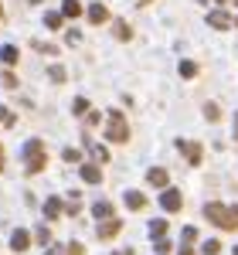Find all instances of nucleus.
Instances as JSON below:
<instances>
[{"label": "nucleus", "mask_w": 238, "mask_h": 255, "mask_svg": "<svg viewBox=\"0 0 238 255\" xmlns=\"http://www.w3.org/2000/svg\"><path fill=\"white\" fill-rule=\"evenodd\" d=\"M204 218H208L211 225H218V228H238V208H225L218 201H211V204L204 208Z\"/></svg>", "instance_id": "nucleus-1"}, {"label": "nucleus", "mask_w": 238, "mask_h": 255, "mask_svg": "<svg viewBox=\"0 0 238 255\" xmlns=\"http://www.w3.org/2000/svg\"><path fill=\"white\" fill-rule=\"evenodd\" d=\"M24 160H27V174H41L44 170V143L41 139H27L24 143Z\"/></svg>", "instance_id": "nucleus-2"}, {"label": "nucleus", "mask_w": 238, "mask_h": 255, "mask_svg": "<svg viewBox=\"0 0 238 255\" xmlns=\"http://www.w3.org/2000/svg\"><path fill=\"white\" fill-rule=\"evenodd\" d=\"M106 139H109V143H126V139H129V126H126V119H122V113H109Z\"/></svg>", "instance_id": "nucleus-3"}, {"label": "nucleus", "mask_w": 238, "mask_h": 255, "mask_svg": "<svg viewBox=\"0 0 238 255\" xmlns=\"http://www.w3.org/2000/svg\"><path fill=\"white\" fill-rule=\"evenodd\" d=\"M177 150L187 157V163L191 167H198L201 157H204V150H201V143H194V139H177Z\"/></svg>", "instance_id": "nucleus-4"}, {"label": "nucleus", "mask_w": 238, "mask_h": 255, "mask_svg": "<svg viewBox=\"0 0 238 255\" xmlns=\"http://www.w3.org/2000/svg\"><path fill=\"white\" fill-rule=\"evenodd\" d=\"M180 204H184V197H180L177 187H167V191L160 194V208H163V211H180Z\"/></svg>", "instance_id": "nucleus-5"}, {"label": "nucleus", "mask_w": 238, "mask_h": 255, "mask_svg": "<svg viewBox=\"0 0 238 255\" xmlns=\"http://www.w3.org/2000/svg\"><path fill=\"white\" fill-rule=\"evenodd\" d=\"M85 146H89V153H92V160H99V163H106V160H109V150H106L102 143H96L89 129H85Z\"/></svg>", "instance_id": "nucleus-6"}, {"label": "nucleus", "mask_w": 238, "mask_h": 255, "mask_svg": "<svg viewBox=\"0 0 238 255\" xmlns=\"http://www.w3.org/2000/svg\"><path fill=\"white\" fill-rule=\"evenodd\" d=\"M208 24H211L215 31H228V27L235 24V17H228L225 10H211V14H208Z\"/></svg>", "instance_id": "nucleus-7"}, {"label": "nucleus", "mask_w": 238, "mask_h": 255, "mask_svg": "<svg viewBox=\"0 0 238 255\" xmlns=\"http://www.w3.org/2000/svg\"><path fill=\"white\" fill-rule=\"evenodd\" d=\"M79 174L85 184H102V167H96V163H82Z\"/></svg>", "instance_id": "nucleus-8"}, {"label": "nucleus", "mask_w": 238, "mask_h": 255, "mask_svg": "<svg viewBox=\"0 0 238 255\" xmlns=\"http://www.w3.org/2000/svg\"><path fill=\"white\" fill-rule=\"evenodd\" d=\"M122 232V221H116V218H109V221H99V238H113Z\"/></svg>", "instance_id": "nucleus-9"}, {"label": "nucleus", "mask_w": 238, "mask_h": 255, "mask_svg": "<svg viewBox=\"0 0 238 255\" xmlns=\"http://www.w3.org/2000/svg\"><path fill=\"white\" fill-rule=\"evenodd\" d=\"M27 245H31V235H27L24 228H17V232L10 235V249H14V252H27Z\"/></svg>", "instance_id": "nucleus-10"}, {"label": "nucleus", "mask_w": 238, "mask_h": 255, "mask_svg": "<svg viewBox=\"0 0 238 255\" xmlns=\"http://www.w3.org/2000/svg\"><path fill=\"white\" fill-rule=\"evenodd\" d=\"M89 20H92V24H106V20H109V7H106V3H92V7H89Z\"/></svg>", "instance_id": "nucleus-11"}, {"label": "nucleus", "mask_w": 238, "mask_h": 255, "mask_svg": "<svg viewBox=\"0 0 238 255\" xmlns=\"http://www.w3.org/2000/svg\"><path fill=\"white\" fill-rule=\"evenodd\" d=\"M122 201H126V208H133V211H143V208H146V197L139 194V191H126Z\"/></svg>", "instance_id": "nucleus-12"}, {"label": "nucleus", "mask_w": 238, "mask_h": 255, "mask_svg": "<svg viewBox=\"0 0 238 255\" xmlns=\"http://www.w3.org/2000/svg\"><path fill=\"white\" fill-rule=\"evenodd\" d=\"M146 184H153V187H167V170H163V167H153V170L146 174Z\"/></svg>", "instance_id": "nucleus-13"}, {"label": "nucleus", "mask_w": 238, "mask_h": 255, "mask_svg": "<svg viewBox=\"0 0 238 255\" xmlns=\"http://www.w3.org/2000/svg\"><path fill=\"white\" fill-rule=\"evenodd\" d=\"M17 58H20V51L14 44H3V48H0V61H3V65H17Z\"/></svg>", "instance_id": "nucleus-14"}, {"label": "nucleus", "mask_w": 238, "mask_h": 255, "mask_svg": "<svg viewBox=\"0 0 238 255\" xmlns=\"http://www.w3.org/2000/svg\"><path fill=\"white\" fill-rule=\"evenodd\" d=\"M92 215L99 218V221H109V218H113V204H109V201H96Z\"/></svg>", "instance_id": "nucleus-15"}, {"label": "nucleus", "mask_w": 238, "mask_h": 255, "mask_svg": "<svg viewBox=\"0 0 238 255\" xmlns=\"http://www.w3.org/2000/svg\"><path fill=\"white\" fill-rule=\"evenodd\" d=\"M79 14H82L79 0H65V3H61V17H79Z\"/></svg>", "instance_id": "nucleus-16"}, {"label": "nucleus", "mask_w": 238, "mask_h": 255, "mask_svg": "<svg viewBox=\"0 0 238 255\" xmlns=\"http://www.w3.org/2000/svg\"><path fill=\"white\" fill-rule=\"evenodd\" d=\"M113 31H116L119 41H129V38H133V27H129L126 20H116V24H113Z\"/></svg>", "instance_id": "nucleus-17"}, {"label": "nucleus", "mask_w": 238, "mask_h": 255, "mask_svg": "<svg viewBox=\"0 0 238 255\" xmlns=\"http://www.w3.org/2000/svg\"><path fill=\"white\" fill-rule=\"evenodd\" d=\"M61 215V201L58 197H48L44 201V218H58Z\"/></svg>", "instance_id": "nucleus-18"}, {"label": "nucleus", "mask_w": 238, "mask_h": 255, "mask_svg": "<svg viewBox=\"0 0 238 255\" xmlns=\"http://www.w3.org/2000/svg\"><path fill=\"white\" fill-rule=\"evenodd\" d=\"M61 24H65V17H61L58 10H48V14H44V27H51V31H58Z\"/></svg>", "instance_id": "nucleus-19"}, {"label": "nucleus", "mask_w": 238, "mask_h": 255, "mask_svg": "<svg viewBox=\"0 0 238 255\" xmlns=\"http://www.w3.org/2000/svg\"><path fill=\"white\" fill-rule=\"evenodd\" d=\"M150 235H153V242L167 235V221H163V218H157V221H150Z\"/></svg>", "instance_id": "nucleus-20"}, {"label": "nucleus", "mask_w": 238, "mask_h": 255, "mask_svg": "<svg viewBox=\"0 0 238 255\" xmlns=\"http://www.w3.org/2000/svg\"><path fill=\"white\" fill-rule=\"evenodd\" d=\"M180 75H184V79H194V75H198V65H194V61H180Z\"/></svg>", "instance_id": "nucleus-21"}, {"label": "nucleus", "mask_w": 238, "mask_h": 255, "mask_svg": "<svg viewBox=\"0 0 238 255\" xmlns=\"http://www.w3.org/2000/svg\"><path fill=\"white\" fill-rule=\"evenodd\" d=\"M48 75H51V82H58V85H61V82H65V79H68L61 65H51V68H48Z\"/></svg>", "instance_id": "nucleus-22"}, {"label": "nucleus", "mask_w": 238, "mask_h": 255, "mask_svg": "<svg viewBox=\"0 0 238 255\" xmlns=\"http://www.w3.org/2000/svg\"><path fill=\"white\" fill-rule=\"evenodd\" d=\"M72 113H75V116H85V113H89V99H75V102H72Z\"/></svg>", "instance_id": "nucleus-23"}, {"label": "nucleus", "mask_w": 238, "mask_h": 255, "mask_svg": "<svg viewBox=\"0 0 238 255\" xmlns=\"http://www.w3.org/2000/svg\"><path fill=\"white\" fill-rule=\"evenodd\" d=\"M34 242H41V245H51V232H48V228L41 225L38 232H34Z\"/></svg>", "instance_id": "nucleus-24"}, {"label": "nucleus", "mask_w": 238, "mask_h": 255, "mask_svg": "<svg viewBox=\"0 0 238 255\" xmlns=\"http://www.w3.org/2000/svg\"><path fill=\"white\" fill-rule=\"evenodd\" d=\"M218 252H221V242H218V238L204 242V255H218Z\"/></svg>", "instance_id": "nucleus-25"}, {"label": "nucleus", "mask_w": 238, "mask_h": 255, "mask_svg": "<svg viewBox=\"0 0 238 255\" xmlns=\"http://www.w3.org/2000/svg\"><path fill=\"white\" fill-rule=\"evenodd\" d=\"M61 160H68V163H75V160H82V153L75 150V146H68V150L61 153Z\"/></svg>", "instance_id": "nucleus-26"}, {"label": "nucleus", "mask_w": 238, "mask_h": 255, "mask_svg": "<svg viewBox=\"0 0 238 255\" xmlns=\"http://www.w3.org/2000/svg\"><path fill=\"white\" fill-rule=\"evenodd\" d=\"M194 238H198V228H194V225H187V228H184V245H191Z\"/></svg>", "instance_id": "nucleus-27"}, {"label": "nucleus", "mask_w": 238, "mask_h": 255, "mask_svg": "<svg viewBox=\"0 0 238 255\" xmlns=\"http://www.w3.org/2000/svg\"><path fill=\"white\" fill-rule=\"evenodd\" d=\"M0 123H3V126H14V113L3 109V106H0Z\"/></svg>", "instance_id": "nucleus-28"}, {"label": "nucleus", "mask_w": 238, "mask_h": 255, "mask_svg": "<svg viewBox=\"0 0 238 255\" xmlns=\"http://www.w3.org/2000/svg\"><path fill=\"white\" fill-rule=\"evenodd\" d=\"M204 116H208V119H218V116H221V109L215 106V102H208V106H204Z\"/></svg>", "instance_id": "nucleus-29"}, {"label": "nucleus", "mask_w": 238, "mask_h": 255, "mask_svg": "<svg viewBox=\"0 0 238 255\" xmlns=\"http://www.w3.org/2000/svg\"><path fill=\"white\" fill-rule=\"evenodd\" d=\"M153 245H157V252H160V255H163V252H170V242H167V238H157Z\"/></svg>", "instance_id": "nucleus-30"}, {"label": "nucleus", "mask_w": 238, "mask_h": 255, "mask_svg": "<svg viewBox=\"0 0 238 255\" xmlns=\"http://www.w3.org/2000/svg\"><path fill=\"white\" fill-rule=\"evenodd\" d=\"M3 85H7V89H14V85H17V79H14V72H3Z\"/></svg>", "instance_id": "nucleus-31"}, {"label": "nucleus", "mask_w": 238, "mask_h": 255, "mask_svg": "<svg viewBox=\"0 0 238 255\" xmlns=\"http://www.w3.org/2000/svg\"><path fill=\"white\" fill-rule=\"evenodd\" d=\"M68 255H85V249H82L79 242H72V245H68Z\"/></svg>", "instance_id": "nucleus-32"}, {"label": "nucleus", "mask_w": 238, "mask_h": 255, "mask_svg": "<svg viewBox=\"0 0 238 255\" xmlns=\"http://www.w3.org/2000/svg\"><path fill=\"white\" fill-rule=\"evenodd\" d=\"M65 41H68V44H79L82 38H79V31H68V34H65Z\"/></svg>", "instance_id": "nucleus-33"}, {"label": "nucleus", "mask_w": 238, "mask_h": 255, "mask_svg": "<svg viewBox=\"0 0 238 255\" xmlns=\"http://www.w3.org/2000/svg\"><path fill=\"white\" fill-rule=\"evenodd\" d=\"M180 255H194V249L191 245H180Z\"/></svg>", "instance_id": "nucleus-34"}, {"label": "nucleus", "mask_w": 238, "mask_h": 255, "mask_svg": "<svg viewBox=\"0 0 238 255\" xmlns=\"http://www.w3.org/2000/svg\"><path fill=\"white\" fill-rule=\"evenodd\" d=\"M113 255H133V249H119V252H113Z\"/></svg>", "instance_id": "nucleus-35"}, {"label": "nucleus", "mask_w": 238, "mask_h": 255, "mask_svg": "<svg viewBox=\"0 0 238 255\" xmlns=\"http://www.w3.org/2000/svg\"><path fill=\"white\" fill-rule=\"evenodd\" d=\"M44 255H58V249H44Z\"/></svg>", "instance_id": "nucleus-36"}, {"label": "nucleus", "mask_w": 238, "mask_h": 255, "mask_svg": "<svg viewBox=\"0 0 238 255\" xmlns=\"http://www.w3.org/2000/svg\"><path fill=\"white\" fill-rule=\"evenodd\" d=\"M0 170H3V146H0Z\"/></svg>", "instance_id": "nucleus-37"}, {"label": "nucleus", "mask_w": 238, "mask_h": 255, "mask_svg": "<svg viewBox=\"0 0 238 255\" xmlns=\"http://www.w3.org/2000/svg\"><path fill=\"white\" fill-rule=\"evenodd\" d=\"M235 136H238V113H235Z\"/></svg>", "instance_id": "nucleus-38"}, {"label": "nucleus", "mask_w": 238, "mask_h": 255, "mask_svg": "<svg viewBox=\"0 0 238 255\" xmlns=\"http://www.w3.org/2000/svg\"><path fill=\"white\" fill-rule=\"evenodd\" d=\"M27 3H41V0H27Z\"/></svg>", "instance_id": "nucleus-39"}, {"label": "nucleus", "mask_w": 238, "mask_h": 255, "mask_svg": "<svg viewBox=\"0 0 238 255\" xmlns=\"http://www.w3.org/2000/svg\"><path fill=\"white\" fill-rule=\"evenodd\" d=\"M139 3H150V0H139Z\"/></svg>", "instance_id": "nucleus-40"}, {"label": "nucleus", "mask_w": 238, "mask_h": 255, "mask_svg": "<svg viewBox=\"0 0 238 255\" xmlns=\"http://www.w3.org/2000/svg\"><path fill=\"white\" fill-rule=\"evenodd\" d=\"M198 3H208V0H198Z\"/></svg>", "instance_id": "nucleus-41"}, {"label": "nucleus", "mask_w": 238, "mask_h": 255, "mask_svg": "<svg viewBox=\"0 0 238 255\" xmlns=\"http://www.w3.org/2000/svg\"><path fill=\"white\" fill-rule=\"evenodd\" d=\"M235 255H238V245H235Z\"/></svg>", "instance_id": "nucleus-42"}, {"label": "nucleus", "mask_w": 238, "mask_h": 255, "mask_svg": "<svg viewBox=\"0 0 238 255\" xmlns=\"http://www.w3.org/2000/svg\"><path fill=\"white\" fill-rule=\"evenodd\" d=\"M0 14H3V7H0Z\"/></svg>", "instance_id": "nucleus-43"}, {"label": "nucleus", "mask_w": 238, "mask_h": 255, "mask_svg": "<svg viewBox=\"0 0 238 255\" xmlns=\"http://www.w3.org/2000/svg\"><path fill=\"white\" fill-rule=\"evenodd\" d=\"M235 24H238V17H235Z\"/></svg>", "instance_id": "nucleus-44"}]
</instances>
